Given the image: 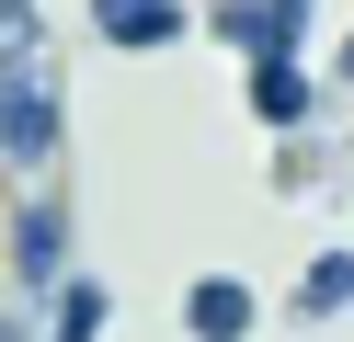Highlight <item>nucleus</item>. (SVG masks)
Listing matches in <instances>:
<instances>
[{
	"label": "nucleus",
	"instance_id": "nucleus-9",
	"mask_svg": "<svg viewBox=\"0 0 354 342\" xmlns=\"http://www.w3.org/2000/svg\"><path fill=\"white\" fill-rule=\"evenodd\" d=\"M0 46H24V57H46V12H35V0H0Z\"/></svg>",
	"mask_w": 354,
	"mask_h": 342
},
{
	"label": "nucleus",
	"instance_id": "nucleus-8",
	"mask_svg": "<svg viewBox=\"0 0 354 342\" xmlns=\"http://www.w3.org/2000/svg\"><path fill=\"white\" fill-rule=\"evenodd\" d=\"M343 308H354V251H320L297 274V319H343Z\"/></svg>",
	"mask_w": 354,
	"mask_h": 342
},
{
	"label": "nucleus",
	"instance_id": "nucleus-4",
	"mask_svg": "<svg viewBox=\"0 0 354 342\" xmlns=\"http://www.w3.org/2000/svg\"><path fill=\"white\" fill-rule=\"evenodd\" d=\"M183 331L194 342H252L263 331V296L240 285V274H194V285H183Z\"/></svg>",
	"mask_w": 354,
	"mask_h": 342
},
{
	"label": "nucleus",
	"instance_id": "nucleus-10",
	"mask_svg": "<svg viewBox=\"0 0 354 342\" xmlns=\"http://www.w3.org/2000/svg\"><path fill=\"white\" fill-rule=\"evenodd\" d=\"M0 342H35V319H12V308H0Z\"/></svg>",
	"mask_w": 354,
	"mask_h": 342
},
{
	"label": "nucleus",
	"instance_id": "nucleus-1",
	"mask_svg": "<svg viewBox=\"0 0 354 342\" xmlns=\"http://www.w3.org/2000/svg\"><path fill=\"white\" fill-rule=\"evenodd\" d=\"M57 57H24V46H0V160L12 171H57Z\"/></svg>",
	"mask_w": 354,
	"mask_h": 342
},
{
	"label": "nucleus",
	"instance_id": "nucleus-6",
	"mask_svg": "<svg viewBox=\"0 0 354 342\" xmlns=\"http://www.w3.org/2000/svg\"><path fill=\"white\" fill-rule=\"evenodd\" d=\"M92 23H103V46H126V57H160V46L194 35L183 0H92Z\"/></svg>",
	"mask_w": 354,
	"mask_h": 342
},
{
	"label": "nucleus",
	"instance_id": "nucleus-7",
	"mask_svg": "<svg viewBox=\"0 0 354 342\" xmlns=\"http://www.w3.org/2000/svg\"><path fill=\"white\" fill-rule=\"evenodd\" d=\"M35 342H103V285H92V274H57V285H46V331H35Z\"/></svg>",
	"mask_w": 354,
	"mask_h": 342
},
{
	"label": "nucleus",
	"instance_id": "nucleus-2",
	"mask_svg": "<svg viewBox=\"0 0 354 342\" xmlns=\"http://www.w3.org/2000/svg\"><path fill=\"white\" fill-rule=\"evenodd\" d=\"M206 23L240 46V57H297V35H308V0H217Z\"/></svg>",
	"mask_w": 354,
	"mask_h": 342
},
{
	"label": "nucleus",
	"instance_id": "nucleus-11",
	"mask_svg": "<svg viewBox=\"0 0 354 342\" xmlns=\"http://www.w3.org/2000/svg\"><path fill=\"white\" fill-rule=\"evenodd\" d=\"M331 80H354V35H343V57H331Z\"/></svg>",
	"mask_w": 354,
	"mask_h": 342
},
{
	"label": "nucleus",
	"instance_id": "nucleus-3",
	"mask_svg": "<svg viewBox=\"0 0 354 342\" xmlns=\"http://www.w3.org/2000/svg\"><path fill=\"white\" fill-rule=\"evenodd\" d=\"M12 274H24V296H46L57 274H69V205L35 194L24 217H12Z\"/></svg>",
	"mask_w": 354,
	"mask_h": 342
},
{
	"label": "nucleus",
	"instance_id": "nucleus-5",
	"mask_svg": "<svg viewBox=\"0 0 354 342\" xmlns=\"http://www.w3.org/2000/svg\"><path fill=\"white\" fill-rule=\"evenodd\" d=\"M240 68H252L240 91H252V114H263V126H274V137H308V114H320V80H308L297 57H240Z\"/></svg>",
	"mask_w": 354,
	"mask_h": 342
}]
</instances>
